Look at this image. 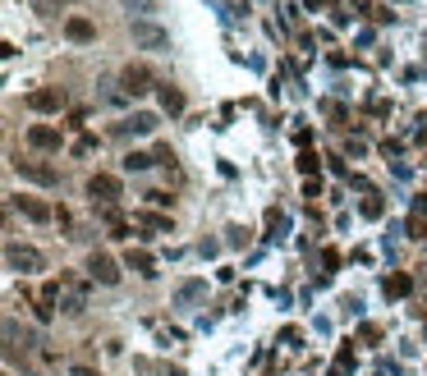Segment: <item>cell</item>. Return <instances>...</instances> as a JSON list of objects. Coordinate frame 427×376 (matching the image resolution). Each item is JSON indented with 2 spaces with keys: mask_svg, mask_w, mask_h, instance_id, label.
Instances as JSON below:
<instances>
[{
  "mask_svg": "<svg viewBox=\"0 0 427 376\" xmlns=\"http://www.w3.org/2000/svg\"><path fill=\"white\" fill-rule=\"evenodd\" d=\"M5 266L19 275H32V271H42V253L28 248V243H5Z\"/></svg>",
  "mask_w": 427,
  "mask_h": 376,
  "instance_id": "cell-1",
  "label": "cell"
},
{
  "mask_svg": "<svg viewBox=\"0 0 427 376\" xmlns=\"http://www.w3.org/2000/svg\"><path fill=\"white\" fill-rule=\"evenodd\" d=\"M64 105H69V92H64V88H37V92H28V110H37V115H60Z\"/></svg>",
  "mask_w": 427,
  "mask_h": 376,
  "instance_id": "cell-2",
  "label": "cell"
},
{
  "mask_svg": "<svg viewBox=\"0 0 427 376\" xmlns=\"http://www.w3.org/2000/svg\"><path fill=\"white\" fill-rule=\"evenodd\" d=\"M129 32H134V46H143V51H166L170 46V32L156 28V23H147V18H134Z\"/></svg>",
  "mask_w": 427,
  "mask_h": 376,
  "instance_id": "cell-3",
  "label": "cell"
},
{
  "mask_svg": "<svg viewBox=\"0 0 427 376\" xmlns=\"http://www.w3.org/2000/svg\"><path fill=\"white\" fill-rule=\"evenodd\" d=\"M152 83H156V78H152L147 64H129V69L120 74V92H124V97H147Z\"/></svg>",
  "mask_w": 427,
  "mask_h": 376,
  "instance_id": "cell-4",
  "label": "cell"
},
{
  "mask_svg": "<svg viewBox=\"0 0 427 376\" xmlns=\"http://www.w3.org/2000/svg\"><path fill=\"white\" fill-rule=\"evenodd\" d=\"M14 170L28 184H37V188H56V184H60V170L46 166V161H14Z\"/></svg>",
  "mask_w": 427,
  "mask_h": 376,
  "instance_id": "cell-5",
  "label": "cell"
},
{
  "mask_svg": "<svg viewBox=\"0 0 427 376\" xmlns=\"http://www.w3.org/2000/svg\"><path fill=\"white\" fill-rule=\"evenodd\" d=\"M88 197L97 207H115V197H120V179L115 175H92L88 179Z\"/></svg>",
  "mask_w": 427,
  "mask_h": 376,
  "instance_id": "cell-6",
  "label": "cell"
},
{
  "mask_svg": "<svg viewBox=\"0 0 427 376\" xmlns=\"http://www.w3.org/2000/svg\"><path fill=\"white\" fill-rule=\"evenodd\" d=\"M60 142H64V134L56 124H32L28 129V147H37V151H60Z\"/></svg>",
  "mask_w": 427,
  "mask_h": 376,
  "instance_id": "cell-7",
  "label": "cell"
},
{
  "mask_svg": "<svg viewBox=\"0 0 427 376\" xmlns=\"http://www.w3.org/2000/svg\"><path fill=\"white\" fill-rule=\"evenodd\" d=\"M88 275L92 280H101V285H115V280H120V262L106 257V253H92L88 257Z\"/></svg>",
  "mask_w": 427,
  "mask_h": 376,
  "instance_id": "cell-8",
  "label": "cell"
},
{
  "mask_svg": "<svg viewBox=\"0 0 427 376\" xmlns=\"http://www.w3.org/2000/svg\"><path fill=\"white\" fill-rule=\"evenodd\" d=\"M56 303H60V280H46L42 294H37V321H51V316H56Z\"/></svg>",
  "mask_w": 427,
  "mask_h": 376,
  "instance_id": "cell-9",
  "label": "cell"
},
{
  "mask_svg": "<svg viewBox=\"0 0 427 376\" xmlns=\"http://www.w3.org/2000/svg\"><path fill=\"white\" fill-rule=\"evenodd\" d=\"M64 37H69V42H78V46H88V42H97V23H92V18H83V14H74L69 23H64Z\"/></svg>",
  "mask_w": 427,
  "mask_h": 376,
  "instance_id": "cell-10",
  "label": "cell"
},
{
  "mask_svg": "<svg viewBox=\"0 0 427 376\" xmlns=\"http://www.w3.org/2000/svg\"><path fill=\"white\" fill-rule=\"evenodd\" d=\"M152 129H156L152 110H138V115H129L124 124H115V134H152Z\"/></svg>",
  "mask_w": 427,
  "mask_h": 376,
  "instance_id": "cell-11",
  "label": "cell"
},
{
  "mask_svg": "<svg viewBox=\"0 0 427 376\" xmlns=\"http://www.w3.org/2000/svg\"><path fill=\"white\" fill-rule=\"evenodd\" d=\"M60 289H64V312H83V308H88V294H83V285H74L69 275H60Z\"/></svg>",
  "mask_w": 427,
  "mask_h": 376,
  "instance_id": "cell-12",
  "label": "cell"
},
{
  "mask_svg": "<svg viewBox=\"0 0 427 376\" xmlns=\"http://www.w3.org/2000/svg\"><path fill=\"white\" fill-rule=\"evenodd\" d=\"M124 266H129V271H138V275H156V257H152V253H143V248H129Z\"/></svg>",
  "mask_w": 427,
  "mask_h": 376,
  "instance_id": "cell-13",
  "label": "cell"
},
{
  "mask_svg": "<svg viewBox=\"0 0 427 376\" xmlns=\"http://www.w3.org/2000/svg\"><path fill=\"white\" fill-rule=\"evenodd\" d=\"M101 221H106V229L115 234V239H129V229H134V225H129V221H124V216H120L115 207H101Z\"/></svg>",
  "mask_w": 427,
  "mask_h": 376,
  "instance_id": "cell-14",
  "label": "cell"
},
{
  "mask_svg": "<svg viewBox=\"0 0 427 376\" xmlns=\"http://www.w3.org/2000/svg\"><path fill=\"white\" fill-rule=\"evenodd\" d=\"M161 110H166V115H184V92L180 88H161Z\"/></svg>",
  "mask_w": 427,
  "mask_h": 376,
  "instance_id": "cell-15",
  "label": "cell"
},
{
  "mask_svg": "<svg viewBox=\"0 0 427 376\" xmlns=\"http://www.w3.org/2000/svg\"><path fill=\"white\" fill-rule=\"evenodd\" d=\"M409 289H413L409 275H391V280H386V299H404Z\"/></svg>",
  "mask_w": 427,
  "mask_h": 376,
  "instance_id": "cell-16",
  "label": "cell"
},
{
  "mask_svg": "<svg viewBox=\"0 0 427 376\" xmlns=\"http://www.w3.org/2000/svg\"><path fill=\"white\" fill-rule=\"evenodd\" d=\"M409 239H427V211H418V207L409 216Z\"/></svg>",
  "mask_w": 427,
  "mask_h": 376,
  "instance_id": "cell-17",
  "label": "cell"
},
{
  "mask_svg": "<svg viewBox=\"0 0 427 376\" xmlns=\"http://www.w3.org/2000/svg\"><path fill=\"white\" fill-rule=\"evenodd\" d=\"M202 289H207V285H202V280H184V285H180V294H175V299H180V303H193V299H202Z\"/></svg>",
  "mask_w": 427,
  "mask_h": 376,
  "instance_id": "cell-18",
  "label": "cell"
},
{
  "mask_svg": "<svg viewBox=\"0 0 427 376\" xmlns=\"http://www.w3.org/2000/svg\"><path fill=\"white\" fill-rule=\"evenodd\" d=\"M350 367H354V349L345 344V349L336 353V367H331V376H350Z\"/></svg>",
  "mask_w": 427,
  "mask_h": 376,
  "instance_id": "cell-19",
  "label": "cell"
},
{
  "mask_svg": "<svg viewBox=\"0 0 427 376\" xmlns=\"http://www.w3.org/2000/svg\"><path fill=\"white\" fill-rule=\"evenodd\" d=\"M19 207H23V216H32V221H51V211H46L42 202H32V197H19Z\"/></svg>",
  "mask_w": 427,
  "mask_h": 376,
  "instance_id": "cell-20",
  "label": "cell"
},
{
  "mask_svg": "<svg viewBox=\"0 0 427 376\" xmlns=\"http://www.w3.org/2000/svg\"><path fill=\"white\" fill-rule=\"evenodd\" d=\"M138 221H143L147 229H156V234H170V221H166V216H156V211H143Z\"/></svg>",
  "mask_w": 427,
  "mask_h": 376,
  "instance_id": "cell-21",
  "label": "cell"
},
{
  "mask_svg": "<svg viewBox=\"0 0 427 376\" xmlns=\"http://www.w3.org/2000/svg\"><path fill=\"white\" fill-rule=\"evenodd\" d=\"M152 161L156 156H147V151H129V156H124V170H147Z\"/></svg>",
  "mask_w": 427,
  "mask_h": 376,
  "instance_id": "cell-22",
  "label": "cell"
},
{
  "mask_svg": "<svg viewBox=\"0 0 427 376\" xmlns=\"http://www.w3.org/2000/svg\"><path fill=\"white\" fill-rule=\"evenodd\" d=\"M124 5H129V14H156V5H161V0H124Z\"/></svg>",
  "mask_w": 427,
  "mask_h": 376,
  "instance_id": "cell-23",
  "label": "cell"
},
{
  "mask_svg": "<svg viewBox=\"0 0 427 376\" xmlns=\"http://www.w3.org/2000/svg\"><path fill=\"white\" fill-rule=\"evenodd\" d=\"M267 229H271V239H280V229H285V221H280V211H267Z\"/></svg>",
  "mask_w": 427,
  "mask_h": 376,
  "instance_id": "cell-24",
  "label": "cell"
},
{
  "mask_svg": "<svg viewBox=\"0 0 427 376\" xmlns=\"http://www.w3.org/2000/svg\"><path fill=\"white\" fill-rule=\"evenodd\" d=\"M363 216L367 221H377V216H382V197H363Z\"/></svg>",
  "mask_w": 427,
  "mask_h": 376,
  "instance_id": "cell-25",
  "label": "cell"
},
{
  "mask_svg": "<svg viewBox=\"0 0 427 376\" xmlns=\"http://www.w3.org/2000/svg\"><path fill=\"white\" fill-rule=\"evenodd\" d=\"M317 166H321V161H317V151H304V156H299V170H304V175H313Z\"/></svg>",
  "mask_w": 427,
  "mask_h": 376,
  "instance_id": "cell-26",
  "label": "cell"
},
{
  "mask_svg": "<svg viewBox=\"0 0 427 376\" xmlns=\"http://www.w3.org/2000/svg\"><path fill=\"white\" fill-rule=\"evenodd\" d=\"M321 266H326V271H336V266H340V253H336V248H326V253H321Z\"/></svg>",
  "mask_w": 427,
  "mask_h": 376,
  "instance_id": "cell-27",
  "label": "cell"
},
{
  "mask_svg": "<svg viewBox=\"0 0 427 376\" xmlns=\"http://www.w3.org/2000/svg\"><path fill=\"white\" fill-rule=\"evenodd\" d=\"M69 376H101V372H92V367H69Z\"/></svg>",
  "mask_w": 427,
  "mask_h": 376,
  "instance_id": "cell-28",
  "label": "cell"
},
{
  "mask_svg": "<svg viewBox=\"0 0 427 376\" xmlns=\"http://www.w3.org/2000/svg\"><path fill=\"white\" fill-rule=\"evenodd\" d=\"M308 5H313V10H317V5H331V0H308Z\"/></svg>",
  "mask_w": 427,
  "mask_h": 376,
  "instance_id": "cell-29",
  "label": "cell"
},
{
  "mask_svg": "<svg viewBox=\"0 0 427 376\" xmlns=\"http://www.w3.org/2000/svg\"><path fill=\"white\" fill-rule=\"evenodd\" d=\"M51 5H78V0H51Z\"/></svg>",
  "mask_w": 427,
  "mask_h": 376,
  "instance_id": "cell-30",
  "label": "cell"
}]
</instances>
